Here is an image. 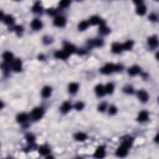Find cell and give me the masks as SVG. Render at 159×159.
Wrapping results in <instances>:
<instances>
[{
  "label": "cell",
  "mask_w": 159,
  "mask_h": 159,
  "mask_svg": "<svg viewBox=\"0 0 159 159\" xmlns=\"http://www.w3.org/2000/svg\"><path fill=\"white\" fill-rule=\"evenodd\" d=\"M123 69V67L121 65H114V64H107L105 67L101 68V73L104 74H109L113 72L121 71Z\"/></svg>",
  "instance_id": "cell-1"
},
{
  "label": "cell",
  "mask_w": 159,
  "mask_h": 159,
  "mask_svg": "<svg viewBox=\"0 0 159 159\" xmlns=\"http://www.w3.org/2000/svg\"><path fill=\"white\" fill-rule=\"evenodd\" d=\"M44 111L41 108H35L32 112V116L34 120H38L40 119L42 117Z\"/></svg>",
  "instance_id": "cell-2"
},
{
  "label": "cell",
  "mask_w": 159,
  "mask_h": 159,
  "mask_svg": "<svg viewBox=\"0 0 159 159\" xmlns=\"http://www.w3.org/2000/svg\"><path fill=\"white\" fill-rule=\"evenodd\" d=\"M137 95H138L139 98L140 100H141V101H142V102L145 103L146 102V101H148V95H147V93L145 91H144V90H140L138 92Z\"/></svg>",
  "instance_id": "cell-3"
},
{
  "label": "cell",
  "mask_w": 159,
  "mask_h": 159,
  "mask_svg": "<svg viewBox=\"0 0 159 159\" xmlns=\"http://www.w3.org/2000/svg\"><path fill=\"white\" fill-rule=\"evenodd\" d=\"M12 68L15 72H20L22 69V63L19 59H17L12 63Z\"/></svg>",
  "instance_id": "cell-4"
},
{
  "label": "cell",
  "mask_w": 159,
  "mask_h": 159,
  "mask_svg": "<svg viewBox=\"0 0 159 159\" xmlns=\"http://www.w3.org/2000/svg\"><path fill=\"white\" fill-rule=\"evenodd\" d=\"M54 24L55 26L62 27L65 24V19L62 16H58L54 20Z\"/></svg>",
  "instance_id": "cell-5"
},
{
  "label": "cell",
  "mask_w": 159,
  "mask_h": 159,
  "mask_svg": "<svg viewBox=\"0 0 159 159\" xmlns=\"http://www.w3.org/2000/svg\"><path fill=\"white\" fill-rule=\"evenodd\" d=\"M127 154H128V149L123 146H121L116 151V154L120 157H125Z\"/></svg>",
  "instance_id": "cell-6"
},
{
  "label": "cell",
  "mask_w": 159,
  "mask_h": 159,
  "mask_svg": "<svg viewBox=\"0 0 159 159\" xmlns=\"http://www.w3.org/2000/svg\"><path fill=\"white\" fill-rule=\"evenodd\" d=\"M95 156L96 158L102 159L105 157V151L103 147H100L95 154Z\"/></svg>",
  "instance_id": "cell-7"
},
{
  "label": "cell",
  "mask_w": 159,
  "mask_h": 159,
  "mask_svg": "<svg viewBox=\"0 0 159 159\" xmlns=\"http://www.w3.org/2000/svg\"><path fill=\"white\" fill-rule=\"evenodd\" d=\"M70 54L66 52L65 51H58L55 53V56L57 58H60V59H66L68 57Z\"/></svg>",
  "instance_id": "cell-8"
},
{
  "label": "cell",
  "mask_w": 159,
  "mask_h": 159,
  "mask_svg": "<svg viewBox=\"0 0 159 159\" xmlns=\"http://www.w3.org/2000/svg\"><path fill=\"white\" fill-rule=\"evenodd\" d=\"M31 27L34 30H39L42 27V22L38 19H34L32 22Z\"/></svg>",
  "instance_id": "cell-9"
},
{
  "label": "cell",
  "mask_w": 159,
  "mask_h": 159,
  "mask_svg": "<svg viewBox=\"0 0 159 159\" xmlns=\"http://www.w3.org/2000/svg\"><path fill=\"white\" fill-rule=\"evenodd\" d=\"M148 119V113L146 111H142L139 113L138 117V121L140 122L146 121Z\"/></svg>",
  "instance_id": "cell-10"
},
{
  "label": "cell",
  "mask_w": 159,
  "mask_h": 159,
  "mask_svg": "<svg viewBox=\"0 0 159 159\" xmlns=\"http://www.w3.org/2000/svg\"><path fill=\"white\" fill-rule=\"evenodd\" d=\"M95 91H96V93H97V95H98V96H103L104 94H105V88L102 86V85H99L96 87V88H95Z\"/></svg>",
  "instance_id": "cell-11"
},
{
  "label": "cell",
  "mask_w": 159,
  "mask_h": 159,
  "mask_svg": "<svg viewBox=\"0 0 159 159\" xmlns=\"http://www.w3.org/2000/svg\"><path fill=\"white\" fill-rule=\"evenodd\" d=\"M149 44L152 47H156L158 45L159 42L156 37H152L149 39Z\"/></svg>",
  "instance_id": "cell-12"
},
{
  "label": "cell",
  "mask_w": 159,
  "mask_h": 159,
  "mask_svg": "<svg viewBox=\"0 0 159 159\" xmlns=\"http://www.w3.org/2000/svg\"><path fill=\"white\" fill-rule=\"evenodd\" d=\"M51 94V88L49 86H45L42 91V95L44 98H48Z\"/></svg>",
  "instance_id": "cell-13"
},
{
  "label": "cell",
  "mask_w": 159,
  "mask_h": 159,
  "mask_svg": "<svg viewBox=\"0 0 159 159\" xmlns=\"http://www.w3.org/2000/svg\"><path fill=\"white\" fill-rule=\"evenodd\" d=\"M139 72L140 68L136 65L132 67L131 68H129V70H128V72H129V73L131 75H135L137 74Z\"/></svg>",
  "instance_id": "cell-14"
},
{
  "label": "cell",
  "mask_w": 159,
  "mask_h": 159,
  "mask_svg": "<svg viewBox=\"0 0 159 159\" xmlns=\"http://www.w3.org/2000/svg\"><path fill=\"white\" fill-rule=\"evenodd\" d=\"M3 57V59L4 60V61H6V62H9L10 61H11L13 58V55L12 53L9 52H6L3 54L2 55Z\"/></svg>",
  "instance_id": "cell-15"
},
{
  "label": "cell",
  "mask_w": 159,
  "mask_h": 159,
  "mask_svg": "<svg viewBox=\"0 0 159 159\" xmlns=\"http://www.w3.org/2000/svg\"><path fill=\"white\" fill-rule=\"evenodd\" d=\"M112 50L114 53H119L121 52V50H123V47H122V45H120L119 44H114L113 45V48H112Z\"/></svg>",
  "instance_id": "cell-16"
},
{
  "label": "cell",
  "mask_w": 159,
  "mask_h": 159,
  "mask_svg": "<svg viewBox=\"0 0 159 159\" xmlns=\"http://www.w3.org/2000/svg\"><path fill=\"white\" fill-rule=\"evenodd\" d=\"M27 119V116L24 113L19 114L17 117V121L19 123H24L26 121Z\"/></svg>",
  "instance_id": "cell-17"
},
{
  "label": "cell",
  "mask_w": 159,
  "mask_h": 159,
  "mask_svg": "<svg viewBox=\"0 0 159 159\" xmlns=\"http://www.w3.org/2000/svg\"><path fill=\"white\" fill-rule=\"evenodd\" d=\"M68 89H69L70 92L72 93H75L77 92V90H78V84L75 83H71L70 85H69V88H68Z\"/></svg>",
  "instance_id": "cell-18"
},
{
  "label": "cell",
  "mask_w": 159,
  "mask_h": 159,
  "mask_svg": "<svg viewBox=\"0 0 159 159\" xmlns=\"http://www.w3.org/2000/svg\"><path fill=\"white\" fill-rule=\"evenodd\" d=\"M136 12L139 15L144 14L146 12V6H143V5H139L136 9Z\"/></svg>",
  "instance_id": "cell-19"
},
{
  "label": "cell",
  "mask_w": 159,
  "mask_h": 159,
  "mask_svg": "<svg viewBox=\"0 0 159 159\" xmlns=\"http://www.w3.org/2000/svg\"><path fill=\"white\" fill-rule=\"evenodd\" d=\"M100 32L103 34H107L109 32V29L104 24V22H103V21L101 22V24H100Z\"/></svg>",
  "instance_id": "cell-20"
},
{
  "label": "cell",
  "mask_w": 159,
  "mask_h": 159,
  "mask_svg": "<svg viewBox=\"0 0 159 159\" xmlns=\"http://www.w3.org/2000/svg\"><path fill=\"white\" fill-rule=\"evenodd\" d=\"M71 109V105L69 103L65 102L63 104L62 106V111L63 113H65L69 111Z\"/></svg>",
  "instance_id": "cell-21"
},
{
  "label": "cell",
  "mask_w": 159,
  "mask_h": 159,
  "mask_svg": "<svg viewBox=\"0 0 159 159\" xmlns=\"http://www.w3.org/2000/svg\"><path fill=\"white\" fill-rule=\"evenodd\" d=\"M90 23L93 25H95V24H101V22H102L101 19L99 18L98 16H93L90 20Z\"/></svg>",
  "instance_id": "cell-22"
},
{
  "label": "cell",
  "mask_w": 159,
  "mask_h": 159,
  "mask_svg": "<svg viewBox=\"0 0 159 159\" xmlns=\"http://www.w3.org/2000/svg\"><path fill=\"white\" fill-rule=\"evenodd\" d=\"M133 45V42L131 40H128L125 44L122 45L123 49H126V50H130Z\"/></svg>",
  "instance_id": "cell-23"
},
{
  "label": "cell",
  "mask_w": 159,
  "mask_h": 159,
  "mask_svg": "<svg viewBox=\"0 0 159 159\" xmlns=\"http://www.w3.org/2000/svg\"><path fill=\"white\" fill-rule=\"evenodd\" d=\"M33 11L35 12H40L42 11V7L39 2H36L33 6Z\"/></svg>",
  "instance_id": "cell-24"
},
{
  "label": "cell",
  "mask_w": 159,
  "mask_h": 159,
  "mask_svg": "<svg viewBox=\"0 0 159 159\" xmlns=\"http://www.w3.org/2000/svg\"><path fill=\"white\" fill-rule=\"evenodd\" d=\"M65 51L66 52H67L68 54H70V53L74 52L75 50V48L74 46H73L72 45H68L65 47Z\"/></svg>",
  "instance_id": "cell-25"
},
{
  "label": "cell",
  "mask_w": 159,
  "mask_h": 159,
  "mask_svg": "<svg viewBox=\"0 0 159 159\" xmlns=\"http://www.w3.org/2000/svg\"><path fill=\"white\" fill-rule=\"evenodd\" d=\"M75 138L77 141H83L86 139V135L84 133H78L76 134Z\"/></svg>",
  "instance_id": "cell-26"
},
{
  "label": "cell",
  "mask_w": 159,
  "mask_h": 159,
  "mask_svg": "<svg viewBox=\"0 0 159 159\" xmlns=\"http://www.w3.org/2000/svg\"><path fill=\"white\" fill-rule=\"evenodd\" d=\"M39 152L41 155H47L50 152V151L49 149L45 147H40L39 148Z\"/></svg>",
  "instance_id": "cell-27"
},
{
  "label": "cell",
  "mask_w": 159,
  "mask_h": 159,
  "mask_svg": "<svg viewBox=\"0 0 159 159\" xmlns=\"http://www.w3.org/2000/svg\"><path fill=\"white\" fill-rule=\"evenodd\" d=\"M114 90V86L112 83H108V85H106V88H105V91H106L108 93H112Z\"/></svg>",
  "instance_id": "cell-28"
},
{
  "label": "cell",
  "mask_w": 159,
  "mask_h": 159,
  "mask_svg": "<svg viewBox=\"0 0 159 159\" xmlns=\"http://www.w3.org/2000/svg\"><path fill=\"white\" fill-rule=\"evenodd\" d=\"M91 45H94V46H101L103 44V41L100 39H95V40H92V41L90 42Z\"/></svg>",
  "instance_id": "cell-29"
},
{
  "label": "cell",
  "mask_w": 159,
  "mask_h": 159,
  "mask_svg": "<svg viewBox=\"0 0 159 159\" xmlns=\"http://www.w3.org/2000/svg\"><path fill=\"white\" fill-rule=\"evenodd\" d=\"M4 22L7 24H12L14 22V19L11 16H6L4 17Z\"/></svg>",
  "instance_id": "cell-30"
},
{
  "label": "cell",
  "mask_w": 159,
  "mask_h": 159,
  "mask_svg": "<svg viewBox=\"0 0 159 159\" xmlns=\"http://www.w3.org/2000/svg\"><path fill=\"white\" fill-rule=\"evenodd\" d=\"M88 22H86V21H83V22H81V23L80 24L78 27H79V29L80 30H85V29L88 27Z\"/></svg>",
  "instance_id": "cell-31"
},
{
  "label": "cell",
  "mask_w": 159,
  "mask_h": 159,
  "mask_svg": "<svg viewBox=\"0 0 159 159\" xmlns=\"http://www.w3.org/2000/svg\"><path fill=\"white\" fill-rule=\"evenodd\" d=\"M70 3V1H62L60 2V6L62 7H66L69 5V4Z\"/></svg>",
  "instance_id": "cell-32"
},
{
  "label": "cell",
  "mask_w": 159,
  "mask_h": 159,
  "mask_svg": "<svg viewBox=\"0 0 159 159\" xmlns=\"http://www.w3.org/2000/svg\"><path fill=\"white\" fill-rule=\"evenodd\" d=\"M14 29H15V31L16 32V33H17L18 35H20V34H22V31H23V29H22V27L20 26H16Z\"/></svg>",
  "instance_id": "cell-33"
},
{
  "label": "cell",
  "mask_w": 159,
  "mask_h": 159,
  "mask_svg": "<svg viewBox=\"0 0 159 159\" xmlns=\"http://www.w3.org/2000/svg\"><path fill=\"white\" fill-rule=\"evenodd\" d=\"M131 141H129V140H128V141H125L123 144H122V146L125 147L126 148L128 149L131 146Z\"/></svg>",
  "instance_id": "cell-34"
},
{
  "label": "cell",
  "mask_w": 159,
  "mask_h": 159,
  "mask_svg": "<svg viewBox=\"0 0 159 159\" xmlns=\"http://www.w3.org/2000/svg\"><path fill=\"white\" fill-rule=\"evenodd\" d=\"M26 139L29 143H32L34 141V136H32V135L29 134L26 136Z\"/></svg>",
  "instance_id": "cell-35"
},
{
  "label": "cell",
  "mask_w": 159,
  "mask_h": 159,
  "mask_svg": "<svg viewBox=\"0 0 159 159\" xmlns=\"http://www.w3.org/2000/svg\"><path fill=\"white\" fill-rule=\"evenodd\" d=\"M84 105L83 103H82L81 102H78L77 103H76L75 105V108L77 110H81V109L83 108Z\"/></svg>",
  "instance_id": "cell-36"
},
{
  "label": "cell",
  "mask_w": 159,
  "mask_h": 159,
  "mask_svg": "<svg viewBox=\"0 0 159 159\" xmlns=\"http://www.w3.org/2000/svg\"><path fill=\"white\" fill-rule=\"evenodd\" d=\"M109 113L111 114H115L117 113V109L115 106H111V108H109Z\"/></svg>",
  "instance_id": "cell-37"
},
{
  "label": "cell",
  "mask_w": 159,
  "mask_h": 159,
  "mask_svg": "<svg viewBox=\"0 0 159 159\" xmlns=\"http://www.w3.org/2000/svg\"><path fill=\"white\" fill-rule=\"evenodd\" d=\"M47 13L49 14V15H51V16H53V15H55L56 14V12H57V11H56L55 9H48L47 10Z\"/></svg>",
  "instance_id": "cell-38"
},
{
  "label": "cell",
  "mask_w": 159,
  "mask_h": 159,
  "mask_svg": "<svg viewBox=\"0 0 159 159\" xmlns=\"http://www.w3.org/2000/svg\"><path fill=\"white\" fill-rule=\"evenodd\" d=\"M125 91L126 93H129V94H132L133 93V89L132 88L131 86H128L127 88H125Z\"/></svg>",
  "instance_id": "cell-39"
},
{
  "label": "cell",
  "mask_w": 159,
  "mask_h": 159,
  "mask_svg": "<svg viewBox=\"0 0 159 159\" xmlns=\"http://www.w3.org/2000/svg\"><path fill=\"white\" fill-rule=\"evenodd\" d=\"M106 109V104L105 103H102L100 105V106H99V110L100 111H104Z\"/></svg>",
  "instance_id": "cell-40"
},
{
  "label": "cell",
  "mask_w": 159,
  "mask_h": 159,
  "mask_svg": "<svg viewBox=\"0 0 159 159\" xmlns=\"http://www.w3.org/2000/svg\"><path fill=\"white\" fill-rule=\"evenodd\" d=\"M150 19L151 20V21H156V20H157V16H156L155 14H152L149 17Z\"/></svg>",
  "instance_id": "cell-41"
},
{
  "label": "cell",
  "mask_w": 159,
  "mask_h": 159,
  "mask_svg": "<svg viewBox=\"0 0 159 159\" xmlns=\"http://www.w3.org/2000/svg\"><path fill=\"white\" fill-rule=\"evenodd\" d=\"M157 138H158V135H157V137H156V141H157V142H158V139H157Z\"/></svg>",
  "instance_id": "cell-42"
}]
</instances>
